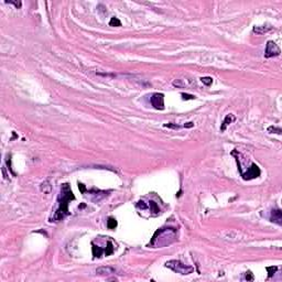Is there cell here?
<instances>
[{
  "mask_svg": "<svg viewBox=\"0 0 282 282\" xmlns=\"http://www.w3.org/2000/svg\"><path fill=\"white\" fill-rule=\"evenodd\" d=\"M73 199H75V195L73 194V192L71 190V185L69 183L62 184L61 192H60V195L57 197L59 206H57L54 215L50 218V221L51 223H59V221H63L66 216H69V204Z\"/></svg>",
  "mask_w": 282,
  "mask_h": 282,
  "instance_id": "cell-1",
  "label": "cell"
},
{
  "mask_svg": "<svg viewBox=\"0 0 282 282\" xmlns=\"http://www.w3.org/2000/svg\"><path fill=\"white\" fill-rule=\"evenodd\" d=\"M165 267L170 268L174 272L181 273V275H190L194 271V268L187 266V265H184L180 260H169L165 263Z\"/></svg>",
  "mask_w": 282,
  "mask_h": 282,
  "instance_id": "cell-2",
  "label": "cell"
},
{
  "mask_svg": "<svg viewBox=\"0 0 282 282\" xmlns=\"http://www.w3.org/2000/svg\"><path fill=\"white\" fill-rule=\"evenodd\" d=\"M281 53L279 46L275 44L273 41H268L267 45H266V51H265V56L267 59L270 57H275V56H279Z\"/></svg>",
  "mask_w": 282,
  "mask_h": 282,
  "instance_id": "cell-3",
  "label": "cell"
},
{
  "mask_svg": "<svg viewBox=\"0 0 282 282\" xmlns=\"http://www.w3.org/2000/svg\"><path fill=\"white\" fill-rule=\"evenodd\" d=\"M260 173H261V172H260L259 167H258L257 164L252 163L251 165H250V168L247 170V172H246V173H241V176H243V179H244V180L249 181V180H252V179H257V177H259Z\"/></svg>",
  "mask_w": 282,
  "mask_h": 282,
  "instance_id": "cell-4",
  "label": "cell"
},
{
  "mask_svg": "<svg viewBox=\"0 0 282 282\" xmlns=\"http://www.w3.org/2000/svg\"><path fill=\"white\" fill-rule=\"evenodd\" d=\"M151 105H152L155 109H159V110H163L164 109V95L161 94V93H155L153 94L151 99Z\"/></svg>",
  "mask_w": 282,
  "mask_h": 282,
  "instance_id": "cell-5",
  "label": "cell"
},
{
  "mask_svg": "<svg viewBox=\"0 0 282 282\" xmlns=\"http://www.w3.org/2000/svg\"><path fill=\"white\" fill-rule=\"evenodd\" d=\"M270 221H272V223L278 224L279 226H281L282 225V212H281V209H279V208H275V209H272V212H271V216H270Z\"/></svg>",
  "mask_w": 282,
  "mask_h": 282,
  "instance_id": "cell-6",
  "label": "cell"
},
{
  "mask_svg": "<svg viewBox=\"0 0 282 282\" xmlns=\"http://www.w3.org/2000/svg\"><path fill=\"white\" fill-rule=\"evenodd\" d=\"M116 270L111 267H99L96 269V273L99 275H111L115 273Z\"/></svg>",
  "mask_w": 282,
  "mask_h": 282,
  "instance_id": "cell-7",
  "label": "cell"
},
{
  "mask_svg": "<svg viewBox=\"0 0 282 282\" xmlns=\"http://www.w3.org/2000/svg\"><path fill=\"white\" fill-rule=\"evenodd\" d=\"M271 30V28L270 27H265V25H259V27H255L253 29H252V32L253 33H256V34H263V33H266L268 31Z\"/></svg>",
  "mask_w": 282,
  "mask_h": 282,
  "instance_id": "cell-8",
  "label": "cell"
},
{
  "mask_svg": "<svg viewBox=\"0 0 282 282\" xmlns=\"http://www.w3.org/2000/svg\"><path fill=\"white\" fill-rule=\"evenodd\" d=\"M234 119H235V117L233 116V114L227 115V116H226V118H225V120L223 121V125H221V131H225L226 127H227V126H228L229 123L233 121Z\"/></svg>",
  "mask_w": 282,
  "mask_h": 282,
  "instance_id": "cell-9",
  "label": "cell"
},
{
  "mask_svg": "<svg viewBox=\"0 0 282 282\" xmlns=\"http://www.w3.org/2000/svg\"><path fill=\"white\" fill-rule=\"evenodd\" d=\"M104 252V249H101L100 247L98 246H95V245H93V255H94V258H99L100 256H101V253Z\"/></svg>",
  "mask_w": 282,
  "mask_h": 282,
  "instance_id": "cell-10",
  "label": "cell"
},
{
  "mask_svg": "<svg viewBox=\"0 0 282 282\" xmlns=\"http://www.w3.org/2000/svg\"><path fill=\"white\" fill-rule=\"evenodd\" d=\"M107 227L108 229H115L117 227V221L113 217H109L107 221Z\"/></svg>",
  "mask_w": 282,
  "mask_h": 282,
  "instance_id": "cell-11",
  "label": "cell"
},
{
  "mask_svg": "<svg viewBox=\"0 0 282 282\" xmlns=\"http://www.w3.org/2000/svg\"><path fill=\"white\" fill-rule=\"evenodd\" d=\"M104 252H105V255H106V256H110V255L114 252V246H113V244H111V241H108L106 249L104 250Z\"/></svg>",
  "mask_w": 282,
  "mask_h": 282,
  "instance_id": "cell-12",
  "label": "cell"
},
{
  "mask_svg": "<svg viewBox=\"0 0 282 282\" xmlns=\"http://www.w3.org/2000/svg\"><path fill=\"white\" fill-rule=\"evenodd\" d=\"M109 25H110V27H120V25H121V22H120V20H119L118 18L114 17V18H111V20L109 21Z\"/></svg>",
  "mask_w": 282,
  "mask_h": 282,
  "instance_id": "cell-13",
  "label": "cell"
},
{
  "mask_svg": "<svg viewBox=\"0 0 282 282\" xmlns=\"http://www.w3.org/2000/svg\"><path fill=\"white\" fill-rule=\"evenodd\" d=\"M201 81H202V83L204 85H206V86H209V85H212V83H213V78H212V77H208V76L202 77Z\"/></svg>",
  "mask_w": 282,
  "mask_h": 282,
  "instance_id": "cell-14",
  "label": "cell"
},
{
  "mask_svg": "<svg viewBox=\"0 0 282 282\" xmlns=\"http://www.w3.org/2000/svg\"><path fill=\"white\" fill-rule=\"evenodd\" d=\"M149 207H150V211L153 213H159V207L157 205V203L154 202H149Z\"/></svg>",
  "mask_w": 282,
  "mask_h": 282,
  "instance_id": "cell-15",
  "label": "cell"
},
{
  "mask_svg": "<svg viewBox=\"0 0 282 282\" xmlns=\"http://www.w3.org/2000/svg\"><path fill=\"white\" fill-rule=\"evenodd\" d=\"M268 131H269V132H275L277 135H281V132H282V130L280 129V128H277V127H269V128H268Z\"/></svg>",
  "mask_w": 282,
  "mask_h": 282,
  "instance_id": "cell-16",
  "label": "cell"
},
{
  "mask_svg": "<svg viewBox=\"0 0 282 282\" xmlns=\"http://www.w3.org/2000/svg\"><path fill=\"white\" fill-rule=\"evenodd\" d=\"M267 270L269 271V278H271L272 275H275V272L278 270V267H268Z\"/></svg>",
  "mask_w": 282,
  "mask_h": 282,
  "instance_id": "cell-17",
  "label": "cell"
},
{
  "mask_svg": "<svg viewBox=\"0 0 282 282\" xmlns=\"http://www.w3.org/2000/svg\"><path fill=\"white\" fill-rule=\"evenodd\" d=\"M182 97H183V99H186V100H187V99H194L195 98V96H194V95H189V94H184V93L182 94Z\"/></svg>",
  "mask_w": 282,
  "mask_h": 282,
  "instance_id": "cell-18",
  "label": "cell"
},
{
  "mask_svg": "<svg viewBox=\"0 0 282 282\" xmlns=\"http://www.w3.org/2000/svg\"><path fill=\"white\" fill-rule=\"evenodd\" d=\"M245 279H246L247 281H248V280H251V281L253 280V275H252V273L250 272V271L246 272V278H245Z\"/></svg>",
  "mask_w": 282,
  "mask_h": 282,
  "instance_id": "cell-19",
  "label": "cell"
},
{
  "mask_svg": "<svg viewBox=\"0 0 282 282\" xmlns=\"http://www.w3.org/2000/svg\"><path fill=\"white\" fill-rule=\"evenodd\" d=\"M7 2H9V3H13L17 8L21 7V2H15V1H7Z\"/></svg>",
  "mask_w": 282,
  "mask_h": 282,
  "instance_id": "cell-20",
  "label": "cell"
}]
</instances>
